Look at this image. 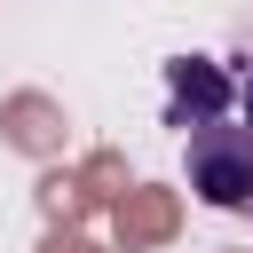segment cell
<instances>
[{
  "label": "cell",
  "instance_id": "obj_2",
  "mask_svg": "<svg viewBox=\"0 0 253 253\" xmlns=\"http://www.w3.org/2000/svg\"><path fill=\"white\" fill-rule=\"evenodd\" d=\"M237 103V79L213 63V55H174L166 63V126H206V119H229Z\"/></svg>",
  "mask_w": 253,
  "mask_h": 253
},
{
  "label": "cell",
  "instance_id": "obj_1",
  "mask_svg": "<svg viewBox=\"0 0 253 253\" xmlns=\"http://www.w3.org/2000/svg\"><path fill=\"white\" fill-rule=\"evenodd\" d=\"M190 190L206 206H253V126L229 119L190 126Z\"/></svg>",
  "mask_w": 253,
  "mask_h": 253
},
{
  "label": "cell",
  "instance_id": "obj_3",
  "mask_svg": "<svg viewBox=\"0 0 253 253\" xmlns=\"http://www.w3.org/2000/svg\"><path fill=\"white\" fill-rule=\"evenodd\" d=\"M237 111H245V126H253V71L237 79Z\"/></svg>",
  "mask_w": 253,
  "mask_h": 253
}]
</instances>
